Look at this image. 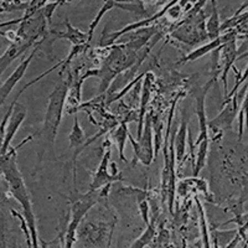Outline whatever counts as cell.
<instances>
[{"instance_id": "8992f818", "label": "cell", "mask_w": 248, "mask_h": 248, "mask_svg": "<svg viewBox=\"0 0 248 248\" xmlns=\"http://www.w3.org/2000/svg\"><path fill=\"white\" fill-rule=\"evenodd\" d=\"M114 232V227L107 233V225L103 222H81L77 230V238L81 248H103L105 245H110V242L106 243L107 234Z\"/></svg>"}, {"instance_id": "7a4b0ae2", "label": "cell", "mask_w": 248, "mask_h": 248, "mask_svg": "<svg viewBox=\"0 0 248 248\" xmlns=\"http://www.w3.org/2000/svg\"><path fill=\"white\" fill-rule=\"evenodd\" d=\"M176 102L178 99L174 101L168 118L167 134L164 140V168L161 172V196L163 201H167L170 214H172L174 210V200L176 194V156L174 150V134H171L172 117H174Z\"/></svg>"}, {"instance_id": "d6986e66", "label": "cell", "mask_w": 248, "mask_h": 248, "mask_svg": "<svg viewBox=\"0 0 248 248\" xmlns=\"http://www.w3.org/2000/svg\"><path fill=\"white\" fill-rule=\"evenodd\" d=\"M206 32H207L210 41L221 35V21L218 10H217L216 0H211V15L206 23Z\"/></svg>"}, {"instance_id": "4fadbf2b", "label": "cell", "mask_w": 248, "mask_h": 248, "mask_svg": "<svg viewBox=\"0 0 248 248\" xmlns=\"http://www.w3.org/2000/svg\"><path fill=\"white\" fill-rule=\"evenodd\" d=\"M26 119V108L20 103H15V107L13 109L12 116L9 118L8 125H6V133H5V140H4L3 150H1V154L0 156L5 155L6 153L10 149V144H12L13 139L15 138L16 133L19 132L21 124L24 123V121Z\"/></svg>"}, {"instance_id": "ac0fdd59", "label": "cell", "mask_w": 248, "mask_h": 248, "mask_svg": "<svg viewBox=\"0 0 248 248\" xmlns=\"http://www.w3.org/2000/svg\"><path fill=\"white\" fill-rule=\"evenodd\" d=\"M129 128H128L127 122H122L116 129H112L110 133V138L112 140L116 143L117 149H118V155L121 160L127 161V158L124 155V149H125V143H127V139H129Z\"/></svg>"}, {"instance_id": "3957f363", "label": "cell", "mask_w": 248, "mask_h": 248, "mask_svg": "<svg viewBox=\"0 0 248 248\" xmlns=\"http://www.w3.org/2000/svg\"><path fill=\"white\" fill-rule=\"evenodd\" d=\"M71 79H72V74L68 75L67 78L63 79V81H60L48 97L43 132H41L44 140L47 141L48 144H54L56 140L62 116H63V110H65L66 98H67Z\"/></svg>"}, {"instance_id": "7c38bea8", "label": "cell", "mask_w": 248, "mask_h": 248, "mask_svg": "<svg viewBox=\"0 0 248 248\" xmlns=\"http://www.w3.org/2000/svg\"><path fill=\"white\" fill-rule=\"evenodd\" d=\"M237 35L238 34H237L236 29H232V30L226 31L223 35L221 34L218 37L211 40L210 43L205 44V45L200 46V47H198V48H195L194 51H191V52H189L187 55H185V56H184L180 61H178V65H180V63H187V62H191V61H196V60L206 56V55L210 54V52H212V51H215L216 48H218L221 45H223V44L227 43V41H230V40L237 39Z\"/></svg>"}, {"instance_id": "6da1fadb", "label": "cell", "mask_w": 248, "mask_h": 248, "mask_svg": "<svg viewBox=\"0 0 248 248\" xmlns=\"http://www.w3.org/2000/svg\"><path fill=\"white\" fill-rule=\"evenodd\" d=\"M31 138L25 139L17 147L10 148L5 155H3V176L8 181L9 189L12 198L16 200V202L21 206L23 210V216L25 218V222L28 225V229L31 234V246L32 248H40L39 245V233H37L36 217H35L34 210H32V203H31L30 195L26 189L25 181H24L23 175L20 172L16 163V152L24 143L30 140Z\"/></svg>"}, {"instance_id": "277c9868", "label": "cell", "mask_w": 248, "mask_h": 248, "mask_svg": "<svg viewBox=\"0 0 248 248\" xmlns=\"http://www.w3.org/2000/svg\"><path fill=\"white\" fill-rule=\"evenodd\" d=\"M170 36L189 46L198 45L209 39L206 32L205 15L201 10L195 15H186L180 24L172 28Z\"/></svg>"}, {"instance_id": "44dd1931", "label": "cell", "mask_w": 248, "mask_h": 248, "mask_svg": "<svg viewBox=\"0 0 248 248\" xmlns=\"http://www.w3.org/2000/svg\"><path fill=\"white\" fill-rule=\"evenodd\" d=\"M155 237H156V231H155V225L154 221H153V222H150L149 226H147L145 231L130 245L129 248H145L147 246L152 245L153 241L155 240Z\"/></svg>"}, {"instance_id": "5b68a950", "label": "cell", "mask_w": 248, "mask_h": 248, "mask_svg": "<svg viewBox=\"0 0 248 248\" xmlns=\"http://www.w3.org/2000/svg\"><path fill=\"white\" fill-rule=\"evenodd\" d=\"M129 141L134 150L136 160L140 161L143 165L149 167L154 160V139H153V116L152 113H147L141 137L139 139L133 138L129 134Z\"/></svg>"}, {"instance_id": "f1b7e54d", "label": "cell", "mask_w": 248, "mask_h": 248, "mask_svg": "<svg viewBox=\"0 0 248 248\" xmlns=\"http://www.w3.org/2000/svg\"><path fill=\"white\" fill-rule=\"evenodd\" d=\"M0 47H1V43H0Z\"/></svg>"}, {"instance_id": "ba28073f", "label": "cell", "mask_w": 248, "mask_h": 248, "mask_svg": "<svg viewBox=\"0 0 248 248\" xmlns=\"http://www.w3.org/2000/svg\"><path fill=\"white\" fill-rule=\"evenodd\" d=\"M106 147H107V149H106L105 154H103V156H102V160L101 163H99L98 168H97V171L94 172V176H93L92 181H91V189L92 191H98V190L103 189L105 186L107 185H110L112 183H114V181H118V180H122L121 178V172L117 170V167L116 165H112L110 167V155H112V153H110V143L109 140H106Z\"/></svg>"}, {"instance_id": "ffe728a7", "label": "cell", "mask_w": 248, "mask_h": 248, "mask_svg": "<svg viewBox=\"0 0 248 248\" xmlns=\"http://www.w3.org/2000/svg\"><path fill=\"white\" fill-rule=\"evenodd\" d=\"M195 202H196V207H198L199 225H200V233H201V240H202V247L211 248V243H210L209 226H207V218H206L205 209H203L201 201L199 200L196 196H195Z\"/></svg>"}, {"instance_id": "cb8c5ba5", "label": "cell", "mask_w": 248, "mask_h": 248, "mask_svg": "<svg viewBox=\"0 0 248 248\" xmlns=\"http://www.w3.org/2000/svg\"><path fill=\"white\" fill-rule=\"evenodd\" d=\"M17 102V99H14L12 102V105L9 106L8 112L5 113V116L3 117V119L0 121V154H1V150H3V145H4V140H5V133H6V125H8V122L10 116H12L13 109L15 107V103Z\"/></svg>"}, {"instance_id": "2e32d148", "label": "cell", "mask_w": 248, "mask_h": 248, "mask_svg": "<svg viewBox=\"0 0 248 248\" xmlns=\"http://www.w3.org/2000/svg\"><path fill=\"white\" fill-rule=\"evenodd\" d=\"M68 140H70L71 149H75L74 161H76L77 155L83 150V145L86 143V133L85 130L82 129L81 123H79L78 113L75 114L74 125H72V129H71L70 136H68Z\"/></svg>"}, {"instance_id": "603a6c76", "label": "cell", "mask_w": 248, "mask_h": 248, "mask_svg": "<svg viewBox=\"0 0 248 248\" xmlns=\"http://www.w3.org/2000/svg\"><path fill=\"white\" fill-rule=\"evenodd\" d=\"M138 209H139V214H140L141 220L144 221L145 226L150 225V207L149 203H148L147 196H145V192L143 194L138 195Z\"/></svg>"}, {"instance_id": "30bf717a", "label": "cell", "mask_w": 248, "mask_h": 248, "mask_svg": "<svg viewBox=\"0 0 248 248\" xmlns=\"http://www.w3.org/2000/svg\"><path fill=\"white\" fill-rule=\"evenodd\" d=\"M41 44H43V40L36 44V46L32 48V51H31L30 54L26 57H24L23 61L20 62V65L15 68L14 72L5 79V82H3V83L0 85V107L4 105V102L6 101V98H8L9 94L12 93V91L14 90L15 86L19 83L20 79L24 77L25 72L28 71L29 66H30L31 61H32V59L35 57V55L37 54V51H39Z\"/></svg>"}, {"instance_id": "52a82bcc", "label": "cell", "mask_w": 248, "mask_h": 248, "mask_svg": "<svg viewBox=\"0 0 248 248\" xmlns=\"http://www.w3.org/2000/svg\"><path fill=\"white\" fill-rule=\"evenodd\" d=\"M248 82L243 87H241L240 90L237 91L229 101L225 102L222 110L217 114V117H215L214 119L207 122L209 123V129L211 128L214 130H225L230 129L232 127V123H233L234 118L238 116L240 106L242 103V99L245 97Z\"/></svg>"}, {"instance_id": "e0dca14e", "label": "cell", "mask_w": 248, "mask_h": 248, "mask_svg": "<svg viewBox=\"0 0 248 248\" xmlns=\"http://www.w3.org/2000/svg\"><path fill=\"white\" fill-rule=\"evenodd\" d=\"M66 32H56L57 39H65L70 41L72 46H78V45H88L90 40H88L87 32H83L79 29L74 28L72 24L66 19Z\"/></svg>"}, {"instance_id": "9c48e42d", "label": "cell", "mask_w": 248, "mask_h": 248, "mask_svg": "<svg viewBox=\"0 0 248 248\" xmlns=\"http://www.w3.org/2000/svg\"><path fill=\"white\" fill-rule=\"evenodd\" d=\"M216 81V78H211L202 88H198L195 91V101H196V114H198L199 121V137L192 145V148L196 147L202 140H209V123H207V117H206V96L211 88L212 83Z\"/></svg>"}, {"instance_id": "d4e9b609", "label": "cell", "mask_w": 248, "mask_h": 248, "mask_svg": "<svg viewBox=\"0 0 248 248\" xmlns=\"http://www.w3.org/2000/svg\"><path fill=\"white\" fill-rule=\"evenodd\" d=\"M8 233L9 230L5 215L3 211H0V248H10L9 247Z\"/></svg>"}, {"instance_id": "4316f807", "label": "cell", "mask_w": 248, "mask_h": 248, "mask_svg": "<svg viewBox=\"0 0 248 248\" xmlns=\"http://www.w3.org/2000/svg\"><path fill=\"white\" fill-rule=\"evenodd\" d=\"M241 238H242V237L240 236V233H237L236 237H234L233 240H232L231 242L229 243V245L226 246L225 248H236L237 245H238V242H240V241H241Z\"/></svg>"}, {"instance_id": "484cf974", "label": "cell", "mask_w": 248, "mask_h": 248, "mask_svg": "<svg viewBox=\"0 0 248 248\" xmlns=\"http://www.w3.org/2000/svg\"><path fill=\"white\" fill-rule=\"evenodd\" d=\"M10 196H12V194H10L8 181L5 180L4 176H0V207H3L6 203H9Z\"/></svg>"}, {"instance_id": "8fae6325", "label": "cell", "mask_w": 248, "mask_h": 248, "mask_svg": "<svg viewBox=\"0 0 248 248\" xmlns=\"http://www.w3.org/2000/svg\"><path fill=\"white\" fill-rule=\"evenodd\" d=\"M238 48H237L236 39H232L218 48V62L221 67V79L223 82V88H225V96L229 94V85H227V76L231 71L232 66L238 60Z\"/></svg>"}, {"instance_id": "5bb4252c", "label": "cell", "mask_w": 248, "mask_h": 248, "mask_svg": "<svg viewBox=\"0 0 248 248\" xmlns=\"http://www.w3.org/2000/svg\"><path fill=\"white\" fill-rule=\"evenodd\" d=\"M154 82V76L152 72H147L145 77H144V82L141 83L143 88H141V96L140 102H139V113H138V130H137V139L141 137L144 128V121H145V116H147V107L150 102V97H152V86Z\"/></svg>"}, {"instance_id": "7402d4cb", "label": "cell", "mask_w": 248, "mask_h": 248, "mask_svg": "<svg viewBox=\"0 0 248 248\" xmlns=\"http://www.w3.org/2000/svg\"><path fill=\"white\" fill-rule=\"evenodd\" d=\"M245 125L248 128V87L238 110V138L240 139H242Z\"/></svg>"}, {"instance_id": "83f0119b", "label": "cell", "mask_w": 248, "mask_h": 248, "mask_svg": "<svg viewBox=\"0 0 248 248\" xmlns=\"http://www.w3.org/2000/svg\"><path fill=\"white\" fill-rule=\"evenodd\" d=\"M57 3H59V5H62L63 3H70V1H72V0H56Z\"/></svg>"}, {"instance_id": "9a60e30c", "label": "cell", "mask_w": 248, "mask_h": 248, "mask_svg": "<svg viewBox=\"0 0 248 248\" xmlns=\"http://www.w3.org/2000/svg\"><path fill=\"white\" fill-rule=\"evenodd\" d=\"M187 121L183 117L180 122V127H179L178 132L174 137V144H175V156H176V164L179 167L181 165L183 160L185 159L186 155V145H187Z\"/></svg>"}]
</instances>
